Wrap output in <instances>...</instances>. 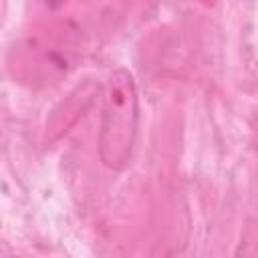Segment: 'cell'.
Segmentation results:
<instances>
[{"label":"cell","mask_w":258,"mask_h":258,"mask_svg":"<svg viewBox=\"0 0 258 258\" xmlns=\"http://www.w3.org/2000/svg\"><path fill=\"white\" fill-rule=\"evenodd\" d=\"M137 93L127 71L111 75L101 117V159L111 169L127 165L137 133Z\"/></svg>","instance_id":"obj_1"}]
</instances>
